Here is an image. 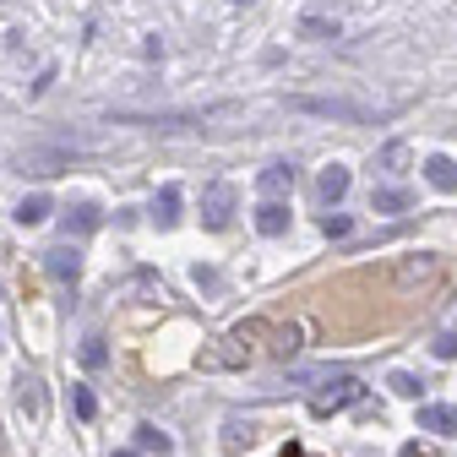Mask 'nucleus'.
Masks as SVG:
<instances>
[{"instance_id":"obj_1","label":"nucleus","mask_w":457,"mask_h":457,"mask_svg":"<svg viewBox=\"0 0 457 457\" xmlns=\"http://www.w3.org/2000/svg\"><path fill=\"white\" fill-rule=\"evenodd\" d=\"M235 202H240V191L228 186V180L207 186V191H202V223H207V228H228V218H235Z\"/></svg>"},{"instance_id":"obj_2","label":"nucleus","mask_w":457,"mask_h":457,"mask_svg":"<svg viewBox=\"0 0 457 457\" xmlns=\"http://www.w3.org/2000/svg\"><path fill=\"white\" fill-rule=\"evenodd\" d=\"M267 332V321H245V327H235V332H228L223 343H228V349H218L207 365H240V360H251L256 354V337Z\"/></svg>"},{"instance_id":"obj_3","label":"nucleus","mask_w":457,"mask_h":457,"mask_svg":"<svg viewBox=\"0 0 457 457\" xmlns=\"http://www.w3.org/2000/svg\"><path fill=\"white\" fill-rule=\"evenodd\" d=\"M289 109H300V114H327V120H354V126L370 120L360 104H343V98H289Z\"/></svg>"},{"instance_id":"obj_4","label":"nucleus","mask_w":457,"mask_h":457,"mask_svg":"<svg viewBox=\"0 0 457 457\" xmlns=\"http://www.w3.org/2000/svg\"><path fill=\"white\" fill-rule=\"evenodd\" d=\"M354 397H360V381H354V376H337L327 392H316V397H311V414H316V420H327V414H337V409H349Z\"/></svg>"},{"instance_id":"obj_5","label":"nucleus","mask_w":457,"mask_h":457,"mask_svg":"<svg viewBox=\"0 0 457 457\" xmlns=\"http://www.w3.org/2000/svg\"><path fill=\"white\" fill-rule=\"evenodd\" d=\"M44 272H49V278H61V283H77V272H82V251H77V245H54V251L44 256Z\"/></svg>"},{"instance_id":"obj_6","label":"nucleus","mask_w":457,"mask_h":457,"mask_svg":"<svg viewBox=\"0 0 457 457\" xmlns=\"http://www.w3.org/2000/svg\"><path fill=\"white\" fill-rule=\"evenodd\" d=\"M420 430H430V436H457V409H452V403H425V409H420Z\"/></svg>"},{"instance_id":"obj_7","label":"nucleus","mask_w":457,"mask_h":457,"mask_svg":"<svg viewBox=\"0 0 457 457\" xmlns=\"http://www.w3.org/2000/svg\"><path fill=\"white\" fill-rule=\"evenodd\" d=\"M180 202H186L180 186H163V191L153 196V223H158V228H175V223H180Z\"/></svg>"},{"instance_id":"obj_8","label":"nucleus","mask_w":457,"mask_h":457,"mask_svg":"<svg viewBox=\"0 0 457 457\" xmlns=\"http://www.w3.org/2000/svg\"><path fill=\"white\" fill-rule=\"evenodd\" d=\"M256 228H262L267 240H278L283 228H289V207H283V202H262L256 207Z\"/></svg>"},{"instance_id":"obj_9","label":"nucleus","mask_w":457,"mask_h":457,"mask_svg":"<svg viewBox=\"0 0 457 457\" xmlns=\"http://www.w3.org/2000/svg\"><path fill=\"white\" fill-rule=\"evenodd\" d=\"M425 180H430L436 191H457V163H452L446 153H436V158H425Z\"/></svg>"},{"instance_id":"obj_10","label":"nucleus","mask_w":457,"mask_h":457,"mask_svg":"<svg viewBox=\"0 0 457 457\" xmlns=\"http://www.w3.org/2000/svg\"><path fill=\"white\" fill-rule=\"evenodd\" d=\"M321 202H337L343 191H349V169H343V163H332V169H321Z\"/></svg>"},{"instance_id":"obj_11","label":"nucleus","mask_w":457,"mask_h":457,"mask_svg":"<svg viewBox=\"0 0 457 457\" xmlns=\"http://www.w3.org/2000/svg\"><path fill=\"white\" fill-rule=\"evenodd\" d=\"M289 186H295V169H289V163H272V169H262V191H267V196H283Z\"/></svg>"},{"instance_id":"obj_12","label":"nucleus","mask_w":457,"mask_h":457,"mask_svg":"<svg viewBox=\"0 0 457 457\" xmlns=\"http://www.w3.org/2000/svg\"><path fill=\"white\" fill-rule=\"evenodd\" d=\"M93 228H98V207H87V202H82V207H71V212H66V235H93Z\"/></svg>"},{"instance_id":"obj_13","label":"nucleus","mask_w":457,"mask_h":457,"mask_svg":"<svg viewBox=\"0 0 457 457\" xmlns=\"http://www.w3.org/2000/svg\"><path fill=\"white\" fill-rule=\"evenodd\" d=\"M409 202H414V196H409V191H397V186H392V191H376V196H370V207H376V212H403Z\"/></svg>"},{"instance_id":"obj_14","label":"nucleus","mask_w":457,"mask_h":457,"mask_svg":"<svg viewBox=\"0 0 457 457\" xmlns=\"http://www.w3.org/2000/svg\"><path fill=\"white\" fill-rule=\"evenodd\" d=\"M44 218H49V196H28L17 207V223H44Z\"/></svg>"},{"instance_id":"obj_15","label":"nucleus","mask_w":457,"mask_h":457,"mask_svg":"<svg viewBox=\"0 0 457 457\" xmlns=\"http://www.w3.org/2000/svg\"><path fill=\"white\" fill-rule=\"evenodd\" d=\"M17 386H22V409H28V414H44V392H38V376H22Z\"/></svg>"},{"instance_id":"obj_16","label":"nucleus","mask_w":457,"mask_h":457,"mask_svg":"<svg viewBox=\"0 0 457 457\" xmlns=\"http://www.w3.org/2000/svg\"><path fill=\"white\" fill-rule=\"evenodd\" d=\"M137 446H142V452H169V436H163L158 425H142V430H137Z\"/></svg>"},{"instance_id":"obj_17","label":"nucleus","mask_w":457,"mask_h":457,"mask_svg":"<svg viewBox=\"0 0 457 457\" xmlns=\"http://www.w3.org/2000/svg\"><path fill=\"white\" fill-rule=\"evenodd\" d=\"M386 386H392L397 397H420V376H409V370H392V376H386Z\"/></svg>"},{"instance_id":"obj_18","label":"nucleus","mask_w":457,"mask_h":457,"mask_svg":"<svg viewBox=\"0 0 457 457\" xmlns=\"http://www.w3.org/2000/svg\"><path fill=\"white\" fill-rule=\"evenodd\" d=\"M251 436H256L251 425H235V430H228V436H223V446H228V452H240V446H245Z\"/></svg>"},{"instance_id":"obj_19","label":"nucleus","mask_w":457,"mask_h":457,"mask_svg":"<svg viewBox=\"0 0 457 457\" xmlns=\"http://www.w3.org/2000/svg\"><path fill=\"white\" fill-rule=\"evenodd\" d=\"M82 360H87V365H104V337H87V343H82Z\"/></svg>"},{"instance_id":"obj_20","label":"nucleus","mask_w":457,"mask_h":457,"mask_svg":"<svg viewBox=\"0 0 457 457\" xmlns=\"http://www.w3.org/2000/svg\"><path fill=\"white\" fill-rule=\"evenodd\" d=\"M77 414H82V420L98 414V403H93V392H87V386H77Z\"/></svg>"},{"instance_id":"obj_21","label":"nucleus","mask_w":457,"mask_h":457,"mask_svg":"<svg viewBox=\"0 0 457 457\" xmlns=\"http://www.w3.org/2000/svg\"><path fill=\"white\" fill-rule=\"evenodd\" d=\"M321 228H327V235H349V218H343V212H327Z\"/></svg>"},{"instance_id":"obj_22","label":"nucleus","mask_w":457,"mask_h":457,"mask_svg":"<svg viewBox=\"0 0 457 457\" xmlns=\"http://www.w3.org/2000/svg\"><path fill=\"white\" fill-rule=\"evenodd\" d=\"M436 354H441V360H457V332H446V337H436Z\"/></svg>"},{"instance_id":"obj_23","label":"nucleus","mask_w":457,"mask_h":457,"mask_svg":"<svg viewBox=\"0 0 457 457\" xmlns=\"http://www.w3.org/2000/svg\"><path fill=\"white\" fill-rule=\"evenodd\" d=\"M403 457H436V452H430V446H420V441H414V446H403Z\"/></svg>"},{"instance_id":"obj_24","label":"nucleus","mask_w":457,"mask_h":457,"mask_svg":"<svg viewBox=\"0 0 457 457\" xmlns=\"http://www.w3.org/2000/svg\"><path fill=\"white\" fill-rule=\"evenodd\" d=\"M114 457H142V452H114Z\"/></svg>"},{"instance_id":"obj_25","label":"nucleus","mask_w":457,"mask_h":457,"mask_svg":"<svg viewBox=\"0 0 457 457\" xmlns=\"http://www.w3.org/2000/svg\"><path fill=\"white\" fill-rule=\"evenodd\" d=\"M289 457H311V452H289Z\"/></svg>"}]
</instances>
